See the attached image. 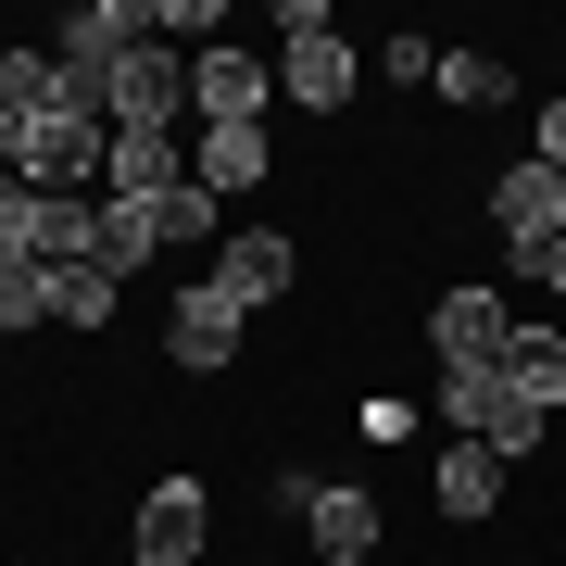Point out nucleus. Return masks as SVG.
Listing matches in <instances>:
<instances>
[{
    "mask_svg": "<svg viewBox=\"0 0 566 566\" xmlns=\"http://www.w3.org/2000/svg\"><path fill=\"white\" fill-rule=\"evenodd\" d=\"M189 114H202V126H264V63L240 39H214L202 63H189Z\"/></svg>",
    "mask_w": 566,
    "mask_h": 566,
    "instance_id": "9b49d317",
    "label": "nucleus"
},
{
    "mask_svg": "<svg viewBox=\"0 0 566 566\" xmlns=\"http://www.w3.org/2000/svg\"><path fill=\"white\" fill-rule=\"evenodd\" d=\"M25 327H51V264L0 252V340H25Z\"/></svg>",
    "mask_w": 566,
    "mask_h": 566,
    "instance_id": "6ab92c4d",
    "label": "nucleus"
},
{
    "mask_svg": "<svg viewBox=\"0 0 566 566\" xmlns=\"http://www.w3.org/2000/svg\"><path fill=\"white\" fill-rule=\"evenodd\" d=\"M0 252L39 264V189H25V177H0Z\"/></svg>",
    "mask_w": 566,
    "mask_h": 566,
    "instance_id": "412c9836",
    "label": "nucleus"
},
{
    "mask_svg": "<svg viewBox=\"0 0 566 566\" xmlns=\"http://www.w3.org/2000/svg\"><path fill=\"white\" fill-rule=\"evenodd\" d=\"M378 76L390 88H428V76H441V39H378Z\"/></svg>",
    "mask_w": 566,
    "mask_h": 566,
    "instance_id": "4be33fe9",
    "label": "nucleus"
},
{
    "mask_svg": "<svg viewBox=\"0 0 566 566\" xmlns=\"http://www.w3.org/2000/svg\"><path fill=\"white\" fill-rule=\"evenodd\" d=\"M277 39H290V51H277V88H290L303 114H340V102H353V39L327 25V0H290Z\"/></svg>",
    "mask_w": 566,
    "mask_h": 566,
    "instance_id": "7ed1b4c3",
    "label": "nucleus"
},
{
    "mask_svg": "<svg viewBox=\"0 0 566 566\" xmlns=\"http://www.w3.org/2000/svg\"><path fill=\"white\" fill-rule=\"evenodd\" d=\"M277 504L315 528V554H327V566H365V554H378V504H365L353 479H303V465H277Z\"/></svg>",
    "mask_w": 566,
    "mask_h": 566,
    "instance_id": "20e7f679",
    "label": "nucleus"
},
{
    "mask_svg": "<svg viewBox=\"0 0 566 566\" xmlns=\"http://www.w3.org/2000/svg\"><path fill=\"white\" fill-rule=\"evenodd\" d=\"M164 264V202H102V277Z\"/></svg>",
    "mask_w": 566,
    "mask_h": 566,
    "instance_id": "dca6fc26",
    "label": "nucleus"
},
{
    "mask_svg": "<svg viewBox=\"0 0 566 566\" xmlns=\"http://www.w3.org/2000/svg\"><path fill=\"white\" fill-rule=\"evenodd\" d=\"M0 177H13V114H0Z\"/></svg>",
    "mask_w": 566,
    "mask_h": 566,
    "instance_id": "393cba45",
    "label": "nucleus"
},
{
    "mask_svg": "<svg viewBox=\"0 0 566 566\" xmlns=\"http://www.w3.org/2000/svg\"><path fill=\"white\" fill-rule=\"evenodd\" d=\"M441 416H453V441H479V453H542V403H516V378H504V365H453V378H441Z\"/></svg>",
    "mask_w": 566,
    "mask_h": 566,
    "instance_id": "f03ea898",
    "label": "nucleus"
},
{
    "mask_svg": "<svg viewBox=\"0 0 566 566\" xmlns=\"http://www.w3.org/2000/svg\"><path fill=\"white\" fill-rule=\"evenodd\" d=\"M290 277H303V252H290L277 227H227V240H214V290H227V303H240V315L290 303Z\"/></svg>",
    "mask_w": 566,
    "mask_h": 566,
    "instance_id": "0eeeda50",
    "label": "nucleus"
},
{
    "mask_svg": "<svg viewBox=\"0 0 566 566\" xmlns=\"http://www.w3.org/2000/svg\"><path fill=\"white\" fill-rule=\"evenodd\" d=\"M528 151H542L554 177H566V102H542V126H528Z\"/></svg>",
    "mask_w": 566,
    "mask_h": 566,
    "instance_id": "5701e85b",
    "label": "nucleus"
},
{
    "mask_svg": "<svg viewBox=\"0 0 566 566\" xmlns=\"http://www.w3.org/2000/svg\"><path fill=\"white\" fill-rule=\"evenodd\" d=\"M504 340H516V315H504V290H441V303H428V353H441V378L453 365H504Z\"/></svg>",
    "mask_w": 566,
    "mask_h": 566,
    "instance_id": "423d86ee",
    "label": "nucleus"
},
{
    "mask_svg": "<svg viewBox=\"0 0 566 566\" xmlns=\"http://www.w3.org/2000/svg\"><path fill=\"white\" fill-rule=\"evenodd\" d=\"M491 227H504L516 252H542V240H566V177H554L542 151H528V164H504V177H491Z\"/></svg>",
    "mask_w": 566,
    "mask_h": 566,
    "instance_id": "9d476101",
    "label": "nucleus"
},
{
    "mask_svg": "<svg viewBox=\"0 0 566 566\" xmlns=\"http://www.w3.org/2000/svg\"><path fill=\"white\" fill-rule=\"evenodd\" d=\"M491 504H504V453H479V441H453V453H441V516H453V528H479Z\"/></svg>",
    "mask_w": 566,
    "mask_h": 566,
    "instance_id": "2eb2a0df",
    "label": "nucleus"
},
{
    "mask_svg": "<svg viewBox=\"0 0 566 566\" xmlns=\"http://www.w3.org/2000/svg\"><path fill=\"white\" fill-rule=\"evenodd\" d=\"M139 13H151V39H214L227 0H139Z\"/></svg>",
    "mask_w": 566,
    "mask_h": 566,
    "instance_id": "aec40b11",
    "label": "nucleus"
},
{
    "mask_svg": "<svg viewBox=\"0 0 566 566\" xmlns=\"http://www.w3.org/2000/svg\"><path fill=\"white\" fill-rule=\"evenodd\" d=\"M164 189H189V139H177V126H114L102 202H164Z\"/></svg>",
    "mask_w": 566,
    "mask_h": 566,
    "instance_id": "6e6552de",
    "label": "nucleus"
},
{
    "mask_svg": "<svg viewBox=\"0 0 566 566\" xmlns=\"http://www.w3.org/2000/svg\"><path fill=\"white\" fill-rule=\"evenodd\" d=\"M264 126H202L189 139V189H214V202H240V189H264Z\"/></svg>",
    "mask_w": 566,
    "mask_h": 566,
    "instance_id": "ddd939ff",
    "label": "nucleus"
},
{
    "mask_svg": "<svg viewBox=\"0 0 566 566\" xmlns=\"http://www.w3.org/2000/svg\"><path fill=\"white\" fill-rule=\"evenodd\" d=\"M441 102H465V114H491V102H516V76H504V51H441Z\"/></svg>",
    "mask_w": 566,
    "mask_h": 566,
    "instance_id": "a211bd4d",
    "label": "nucleus"
},
{
    "mask_svg": "<svg viewBox=\"0 0 566 566\" xmlns=\"http://www.w3.org/2000/svg\"><path fill=\"white\" fill-rule=\"evenodd\" d=\"M504 378H516V403L566 416V327H516V340H504Z\"/></svg>",
    "mask_w": 566,
    "mask_h": 566,
    "instance_id": "4468645a",
    "label": "nucleus"
},
{
    "mask_svg": "<svg viewBox=\"0 0 566 566\" xmlns=\"http://www.w3.org/2000/svg\"><path fill=\"white\" fill-rule=\"evenodd\" d=\"M102 151H114V126L88 114L76 88L39 102V114H13V177L39 189V202H51V189H76V202H88V189H102Z\"/></svg>",
    "mask_w": 566,
    "mask_h": 566,
    "instance_id": "f257e3e1",
    "label": "nucleus"
},
{
    "mask_svg": "<svg viewBox=\"0 0 566 566\" xmlns=\"http://www.w3.org/2000/svg\"><path fill=\"white\" fill-rule=\"evenodd\" d=\"M240 327H252V315H240V303H227V290H214V277H189V290H177V303H164V353H177V365H189V378H214V365H227V353H240Z\"/></svg>",
    "mask_w": 566,
    "mask_h": 566,
    "instance_id": "1a4fd4ad",
    "label": "nucleus"
},
{
    "mask_svg": "<svg viewBox=\"0 0 566 566\" xmlns=\"http://www.w3.org/2000/svg\"><path fill=\"white\" fill-rule=\"evenodd\" d=\"M177 114H189V63L164 51V39H139L102 76V126H177Z\"/></svg>",
    "mask_w": 566,
    "mask_h": 566,
    "instance_id": "39448f33",
    "label": "nucleus"
},
{
    "mask_svg": "<svg viewBox=\"0 0 566 566\" xmlns=\"http://www.w3.org/2000/svg\"><path fill=\"white\" fill-rule=\"evenodd\" d=\"M516 277H542V290H566V240H542V252H516Z\"/></svg>",
    "mask_w": 566,
    "mask_h": 566,
    "instance_id": "b1692460",
    "label": "nucleus"
},
{
    "mask_svg": "<svg viewBox=\"0 0 566 566\" xmlns=\"http://www.w3.org/2000/svg\"><path fill=\"white\" fill-rule=\"evenodd\" d=\"M202 528H214V491H202V479H151V504H139V566H189V554H202Z\"/></svg>",
    "mask_w": 566,
    "mask_h": 566,
    "instance_id": "f8f14e48",
    "label": "nucleus"
},
{
    "mask_svg": "<svg viewBox=\"0 0 566 566\" xmlns=\"http://www.w3.org/2000/svg\"><path fill=\"white\" fill-rule=\"evenodd\" d=\"M126 277H102V264H51V327H114Z\"/></svg>",
    "mask_w": 566,
    "mask_h": 566,
    "instance_id": "f3484780",
    "label": "nucleus"
}]
</instances>
